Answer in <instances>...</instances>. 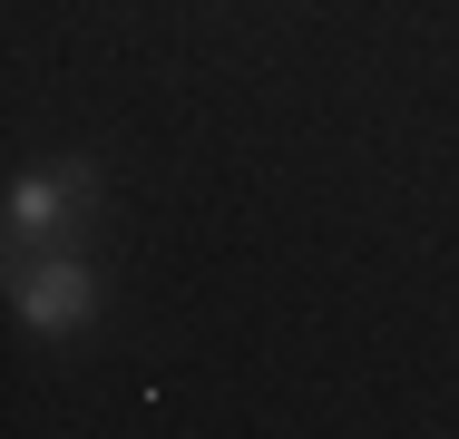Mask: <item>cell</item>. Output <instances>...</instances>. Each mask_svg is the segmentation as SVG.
Segmentation results:
<instances>
[{"label": "cell", "mask_w": 459, "mask_h": 439, "mask_svg": "<svg viewBox=\"0 0 459 439\" xmlns=\"http://www.w3.org/2000/svg\"><path fill=\"white\" fill-rule=\"evenodd\" d=\"M10 303H20V323L30 332H89V313H98V273L69 245L59 254H10Z\"/></svg>", "instance_id": "cell-2"}, {"label": "cell", "mask_w": 459, "mask_h": 439, "mask_svg": "<svg viewBox=\"0 0 459 439\" xmlns=\"http://www.w3.org/2000/svg\"><path fill=\"white\" fill-rule=\"evenodd\" d=\"M89 205H98V167L89 157H59V176H20V185H10V254H59Z\"/></svg>", "instance_id": "cell-1"}]
</instances>
